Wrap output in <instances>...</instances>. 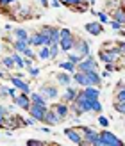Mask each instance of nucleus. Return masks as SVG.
Instances as JSON below:
<instances>
[{
	"instance_id": "nucleus-1",
	"label": "nucleus",
	"mask_w": 125,
	"mask_h": 146,
	"mask_svg": "<svg viewBox=\"0 0 125 146\" xmlns=\"http://www.w3.org/2000/svg\"><path fill=\"white\" fill-rule=\"evenodd\" d=\"M77 128H79V132L84 137V146H102L100 132H97V130H93V128L86 127V125H80Z\"/></svg>"
},
{
	"instance_id": "nucleus-2",
	"label": "nucleus",
	"mask_w": 125,
	"mask_h": 146,
	"mask_svg": "<svg viewBox=\"0 0 125 146\" xmlns=\"http://www.w3.org/2000/svg\"><path fill=\"white\" fill-rule=\"evenodd\" d=\"M123 54H122V50L118 48V45H116L114 48H111V50H106V48L98 50V61L104 62V64H107V62H118V59Z\"/></svg>"
},
{
	"instance_id": "nucleus-3",
	"label": "nucleus",
	"mask_w": 125,
	"mask_h": 146,
	"mask_svg": "<svg viewBox=\"0 0 125 146\" xmlns=\"http://www.w3.org/2000/svg\"><path fill=\"white\" fill-rule=\"evenodd\" d=\"M75 36H73V32L70 31V29H66V27H61V41H59V46L63 52H72L73 50V45H75Z\"/></svg>"
},
{
	"instance_id": "nucleus-4",
	"label": "nucleus",
	"mask_w": 125,
	"mask_h": 146,
	"mask_svg": "<svg viewBox=\"0 0 125 146\" xmlns=\"http://www.w3.org/2000/svg\"><path fill=\"white\" fill-rule=\"evenodd\" d=\"M100 139H102V146H123L125 144L118 135H114L113 132H109L107 128H104L100 132Z\"/></svg>"
},
{
	"instance_id": "nucleus-5",
	"label": "nucleus",
	"mask_w": 125,
	"mask_h": 146,
	"mask_svg": "<svg viewBox=\"0 0 125 146\" xmlns=\"http://www.w3.org/2000/svg\"><path fill=\"white\" fill-rule=\"evenodd\" d=\"M77 71H84V73H88V71H98V62H97V59L90 54L88 57H84V59L77 64Z\"/></svg>"
},
{
	"instance_id": "nucleus-6",
	"label": "nucleus",
	"mask_w": 125,
	"mask_h": 146,
	"mask_svg": "<svg viewBox=\"0 0 125 146\" xmlns=\"http://www.w3.org/2000/svg\"><path fill=\"white\" fill-rule=\"evenodd\" d=\"M13 100V104L16 105V107H20V109H23V111H29V107H31V104H32V100H31V94H27V93H18L14 98H11Z\"/></svg>"
},
{
	"instance_id": "nucleus-7",
	"label": "nucleus",
	"mask_w": 125,
	"mask_h": 146,
	"mask_svg": "<svg viewBox=\"0 0 125 146\" xmlns=\"http://www.w3.org/2000/svg\"><path fill=\"white\" fill-rule=\"evenodd\" d=\"M39 93L47 100H54V98L59 96V89H57V86H54V84H41L39 86Z\"/></svg>"
},
{
	"instance_id": "nucleus-8",
	"label": "nucleus",
	"mask_w": 125,
	"mask_h": 146,
	"mask_svg": "<svg viewBox=\"0 0 125 146\" xmlns=\"http://www.w3.org/2000/svg\"><path fill=\"white\" fill-rule=\"evenodd\" d=\"M47 109L48 107H43V105H39V104H31V107H29V114L32 116V118H36L38 121H45V114H47Z\"/></svg>"
},
{
	"instance_id": "nucleus-9",
	"label": "nucleus",
	"mask_w": 125,
	"mask_h": 146,
	"mask_svg": "<svg viewBox=\"0 0 125 146\" xmlns=\"http://www.w3.org/2000/svg\"><path fill=\"white\" fill-rule=\"evenodd\" d=\"M64 135L68 137V139L73 143V144H82L84 146V137H82V134L79 132V128L77 127H68V128H64Z\"/></svg>"
},
{
	"instance_id": "nucleus-10",
	"label": "nucleus",
	"mask_w": 125,
	"mask_h": 146,
	"mask_svg": "<svg viewBox=\"0 0 125 146\" xmlns=\"http://www.w3.org/2000/svg\"><path fill=\"white\" fill-rule=\"evenodd\" d=\"M9 80H11V84L16 87L18 91L27 93V94H31V93H32V91H31V84L25 82V80H21V77H18V75H9Z\"/></svg>"
},
{
	"instance_id": "nucleus-11",
	"label": "nucleus",
	"mask_w": 125,
	"mask_h": 146,
	"mask_svg": "<svg viewBox=\"0 0 125 146\" xmlns=\"http://www.w3.org/2000/svg\"><path fill=\"white\" fill-rule=\"evenodd\" d=\"M29 45L31 46H43V45H47V46H50V39L48 38H45L39 31L38 32H34V34H31L29 36Z\"/></svg>"
},
{
	"instance_id": "nucleus-12",
	"label": "nucleus",
	"mask_w": 125,
	"mask_h": 146,
	"mask_svg": "<svg viewBox=\"0 0 125 146\" xmlns=\"http://www.w3.org/2000/svg\"><path fill=\"white\" fill-rule=\"evenodd\" d=\"M73 52H77L79 55H82V57H88L91 54L90 52V43H88L84 38H77L75 45H73Z\"/></svg>"
},
{
	"instance_id": "nucleus-13",
	"label": "nucleus",
	"mask_w": 125,
	"mask_h": 146,
	"mask_svg": "<svg viewBox=\"0 0 125 146\" xmlns=\"http://www.w3.org/2000/svg\"><path fill=\"white\" fill-rule=\"evenodd\" d=\"M52 109L55 111V114H57V118H59L61 121H64V119H68L70 118V107H68V104L66 102H59V104H54L52 105Z\"/></svg>"
},
{
	"instance_id": "nucleus-14",
	"label": "nucleus",
	"mask_w": 125,
	"mask_h": 146,
	"mask_svg": "<svg viewBox=\"0 0 125 146\" xmlns=\"http://www.w3.org/2000/svg\"><path fill=\"white\" fill-rule=\"evenodd\" d=\"M20 127H27L25 125V119H21V116H16V114H9V116H7L5 128L14 130V128H20Z\"/></svg>"
},
{
	"instance_id": "nucleus-15",
	"label": "nucleus",
	"mask_w": 125,
	"mask_h": 146,
	"mask_svg": "<svg viewBox=\"0 0 125 146\" xmlns=\"http://www.w3.org/2000/svg\"><path fill=\"white\" fill-rule=\"evenodd\" d=\"M86 32L91 34V36H100L102 32H104V23H100V21H90V23L84 25Z\"/></svg>"
},
{
	"instance_id": "nucleus-16",
	"label": "nucleus",
	"mask_w": 125,
	"mask_h": 146,
	"mask_svg": "<svg viewBox=\"0 0 125 146\" xmlns=\"http://www.w3.org/2000/svg\"><path fill=\"white\" fill-rule=\"evenodd\" d=\"M77 94H79V89H75V87H72V86H66V89L63 93V102L72 104V102H75Z\"/></svg>"
},
{
	"instance_id": "nucleus-17",
	"label": "nucleus",
	"mask_w": 125,
	"mask_h": 146,
	"mask_svg": "<svg viewBox=\"0 0 125 146\" xmlns=\"http://www.w3.org/2000/svg\"><path fill=\"white\" fill-rule=\"evenodd\" d=\"M73 82L79 84L80 87L91 86L90 84V78H88V73H84V71H75V73H73Z\"/></svg>"
},
{
	"instance_id": "nucleus-18",
	"label": "nucleus",
	"mask_w": 125,
	"mask_h": 146,
	"mask_svg": "<svg viewBox=\"0 0 125 146\" xmlns=\"http://www.w3.org/2000/svg\"><path fill=\"white\" fill-rule=\"evenodd\" d=\"M55 80H57V84L63 86V87L72 86V73H68V71H59L55 75Z\"/></svg>"
},
{
	"instance_id": "nucleus-19",
	"label": "nucleus",
	"mask_w": 125,
	"mask_h": 146,
	"mask_svg": "<svg viewBox=\"0 0 125 146\" xmlns=\"http://www.w3.org/2000/svg\"><path fill=\"white\" fill-rule=\"evenodd\" d=\"M45 125H59L61 123V119L57 118V114H55V111L54 109H47V114H45Z\"/></svg>"
},
{
	"instance_id": "nucleus-20",
	"label": "nucleus",
	"mask_w": 125,
	"mask_h": 146,
	"mask_svg": "<svg viewBox=\"0 0 125 146\" xmlns=\"http://www.w3.org/2000/svg\"><path fill=\"white\" fill-rule=\"evenodd\" d=\"M82 89H84L88 98H91V100H98L100 98V87H97V86H86V87H82Z\"/></svg>"
},
{
	"instance_id": "nucleus-21",
	"label": "nucleus",
	"mask_w": 125,
	"mask_h": 146,
	"mask_svg": "<svg viewBox=\"0 0 125 146\" xmlns=\"http://www.w3.org/2000/svg\"><path fill=\"white\" fill-rule=\"evenodd\" d=\"M29 46H31V45H29V41H25V39H14L13 41V50H14V52L23 54Z\"/></svg>"
},
{
	"instance_id": "nucleus-22",
	"label": "nucleus",
	"mask_w": 125,
	"mask_h": 146,
	"mask_svg": "<svg viewBox=\"0 0 125 146\" xmlns=\"http://www.w3.org/2000/svg\"><path fill=\"white\" fill-rule=\"evenodd\" d=\"M88 78H90L91 86H97V87L102 86V75L98 71H88Z\"/></svg>"
},
{
	"instance_id": "nucleus-23",
	"label": "nucleus",
	"mask_w": 125,
	"mask_h": 146,
	"mask_svg": "<svg viewBox=\"0 0 125 146\" xmlns=\"http://www.w3.org/2000/svg\"><path fill=\"white\" fill-rule=\"evenodd\" d=\"M111 18L113 20H118L125 25V7H116V9L111 11Z\"/></svg>"
},
{
	"instance_id": "nucleus-24",
	"label": "nucleus",
	"mask_w": 125,
	"mask_h": 146,
	"mask_svg": "<svg viewBox=\"0 0 125 146\" xmlns=\"http://www.w3.org/2000/svg\"><path fill=\"white\" fill-rule=\"evenodd\" d=\"M59 70H64V71H68V73H72V75H73V73H75V71H77V64H75V62H72V61H68V59H66V61H63V62H59Z\"/></svg>"
},
{
	"instance_id": "nucleus-25",
	"label": "nucleus",
	"mask_w": 125,
	"mask_h": 146,
	"mask_svg": "<svg viewBox=\"0 0 125 146\" xmlns=\"http://www.w3.org/2000/svg\"><path fill=\"white\" fill-rule=\"evenodd\" d=\"M0 66H4L5 70H14V61H13V55H4L2 59H0Z\"/></svg>"
},
{
	"instance_id": "nucleus-26",
	"label": "nucleus",
	"mask_w": 125,
	"mask_h": 146,
	"mask_svg": "<svg viewBox=\"0 0 125 146\" xmlns=\"http://www.w3.org/2000/svg\"><path fill=\"white\" fill-rule=\"evenodd\" d=\"M31 100H32V104H39L43 107H47V98L43 96L39 91L38 93H31Z\"/></svg>"
},
{
	"instance_id": "nucleus-27",
	"label": "nucleus",
	"mask_w": 125,
	"mask_h": 146,
	"mask_svg": "<svg viewBox=\"0 0 125 146\" xmlns=\"http://www.w3.org/2000/svg\"><path fill=\"white\" fill-rule=\"evenodd\" d=\"M9 109L0 105V128H5V121H7V116H9Z\"/></svg>"
},
{
	"instance_id": "nucleus-28",
	"label": "nucleus",
	"mask_w": 125,
	"mask_h": 146,
	"mask_svg": "<svg viewBox=\"0 0 125 146\" xmlns=\"http://www.w3.org/2000/svg\"><path fill=\"white\" fill-rule=\"evenodd\" d=\"M38 57L41 61H50V46H47V45H43V46H39V52H38Z\"/></svg>"
},
{
	"instance_id": "nucleus-29",
	"label": "nucleus",
	"mask_w": 125,
	"mask_h": 146,
	"mask_svg": "<svg viewBox=\"0 0 125 146\" xmlns=\"http://www.w3.org/2000/svg\"><path fill=\"white\" fill-rule=\"evenodd\" d=\"M14 39H25V41H29V32L25 31V29H21V27H18V29H14Z\"/></svg>"
},
{
	"instance_id": "nucleus-30",
	"label": "nucleus",
	"mask_w": 125,
	"mask_h": 146,
	"mask_svg": "<svg viewBox=\"0 0 125 146\" xmlns=\"http://www.w3.org/2000/svg\"><path fill=\"white\" fill-rule=\"evenodd\" d=\"M11 55H13V61H14V64H16V68H20V70L25 68V59L20 55V52H13Z\"/></svg>"
},
{
	"instance_id": "nucleus-31",
	"label": "nucleus",
	"mask_w": 125,
	"mask_h": 146,
	"mask_svg": "<svg viewBox=\"0 0 125 146\" xmlns=\"http://www.w3.org/2000/svg\"><path fill=\"white\" fill-rule=\"evenodd\" d=\"M59 50H61L59 43H52V45H50V61H55V59H57V55H59Z\"/></svg>"
},
{
	"instance_id": "nucleus-32",
	"label": "nucleus",
	"mask_w": 125,
	"mask_h": 146,
	"mask_svg": "<svg viewBox=\"0 0 125 146\" xmlns=\"http://www.w3.org/2000/svg\"><path fill=\"white\" fill-rule=\"evenodd\" d=\"M97 16H98V21H100V23H104V25L111 21V16L107 14V11H97Z\"/></svg>"
},
{
	"instance_id": "nucleus-33",
	"label": "nucleus",
	"mask_w": 125,
	"mask_h": 146,
	"mask_svg": "<svg viewBox=\"0 0 125 146\" xmlns=\"http://www.w3.org/2000/svg\"><path fill=\"white\" fill-rule=\"evenodd\" d=\"M90 7H91L90 4H86V2H80V4H77L75 7H72V9H73V11H77L79 14H82V13H86L88 9H90Z\"/></svg>"
},
{
	"instance_id": "nucleus-34",
	"label": "nucleus",
	"mask_w": 125,
	"mask_h": 146,
	"mask_svg": "<svg viewBox=\"0 0 125 146\" xmlns=\"http://www.w3.org/2000/svg\"><path fill=\"white\" fill-rule=\"evenodd\" d=\"M114 102H125V87L114 89Z\"/></svg>"
},
{
	"instance_id": "nucleus-35",
	"label": "nucleus",
	"mask_w": 125,
	"mask_h": 146,
	"mask_svg": "<svg viewBox=\"0 0 125 146\" xmlns=\"http://www.w3.org/2000/svg\"><path fill=\"white\" fill-rule=\"evenodd\" d=\"M52 29H54L52 25H45V27H41V29H39V32L45 36V38L50 39V38H52ZM50 43H52V39H50Z\"/></svg>"
},
{
	"instance_id": "nucleus-36",
	"label": "nucleus",
	"mask_w": 125,
	"mask_h": 146,
	"mask_svg": "<svg viewBox=\"0 0 125 146\" xmlns=\"http://www.w3.org/2000/svg\"><path fill=\"white\" fill-rule=\"evenodd\" d=\"M113 107H114V111L118 114L125 116V102H113Z\"/></svg>"
},
{
	"instance_id": "nucleus-37",
	"label": "nucleus",
	"mask_w": 125,
	"mask_h": 146,
	"mask_svg": "<svg viewBox=\"0 0 125 146\" xmlns=\"http://www.w3.org/2000/svg\"><path fill=\"white\" fill-rule=\"evenodd\" d=\"M91 114H102V104L100 100H93V105H91Z\"/></svg>"
},
{
	"instance_id": "nucleus-38",
	"label": "nucleus",
	"mask_w": 125,
	"mask_h": 146,
	"mask_svg": "<svg viewBox=\"0 0 125 146\" xmlns=\"http://www.w3.org/2000/svg\"><path fill=\"white\" fill-rule=\"evenodd\" d=\"M66 59H68V61H72V62H75V64H79L80 61L84 59V57H82V55H79L77 52H75V54H70V52H68V55H66Z\"/></svg>"
},
{
	"instance_id": "nucleus-39",
	"label": "nucleus",
	"mask_w": 125,
	"mask_h": 146,
	"mask_svg": "<svg viewBox=\"0 0 125 146\" xmlns=\"http://www.w3.org/2000/svg\"><path fill=\"white\" fill-rule=\"evenodd\" d=\"M109 25L113 27V31H120V29H123V27H125V25L122 23V21H118V20H113V18H111V21H109Z\"/></svg>"
},
{
	"instance_id": "nucleus-40",
	"label": "nucleus",
	"mask_w": 125,
	"mask_h": 146,
	"mask_svg": "<svg viewBox=\"0 0 125 146\" xmlns=\"http://www.w3.org/2000/svg\"><path fill=\"white\" fill-rule=\"evenodd\" d=\"M7 96H11V87L0 86V98H7Z\"/></svg>"
},
{
	"instance_id": "nucleus-41",
	"label": "nucleus",
	"mask_w": 125,
	"mask_h": 146,
	"mask_svg": "<svg viewBox=\"0 0 125 146\" xmlns=\"http://www.w3.org/2000/svg\"><path fill=\"white\" fill-rule=\"evenodd\" d=\"M98 125H100L102 128H107V127H109V118H106V116L98 114Z\"/></svg>"
},
{
	"instance_id": "nucleus-42",
	"label": "nucleus",
	"mask_w": 125,
	"mask_h": 146,
	"mask_svg": "<svg viewBox=\"0 0 125 146\" xmlns=\"http://www.w3.org/2000/svg\"><path fill=\"white\" fill-rule=\"evenodd\" d=\"M59 2L63 5H66V7H70V9H72V7H75L77 4H80V0H59Z\"/></svg>"
},
{
	"instance_id": "nucleus-43",
	"label": "nucleus",
	"mask_w": 125,
	"mask_h": 146,
	"mask_svg": "<svg viewBox=\"0 0 125 146\" xmlns=\"http://www.w3.org/2000/svg\"><path fill=\"white\" fill-rule=\"evenodd\" d=\"M27 71H29V75H31V78H36L39 75V68H36V66H31Z\"/></svg>"
},
{
	"instance_id": "nucleus-44",
	"label": "nucleus",
	"mask_w": 125,
	"mask_h": 146,
	"mask_svg": "<svg viewBox=\"0 0 125 146\" xmlns=\"http://www.w3.org/2000/svg\"><path fill=\"white\" fill-rule=\"evenodd\" d=\"M45 143L43 141H38V139H31V141H27V146H43Z\"/></svg>"
},
{
	"instance_id": "nucleus-45",
	"label": "nucleus",
	"mask_w": 125,
	"mask_h": 146,
	"mask_svg": "<svg viewBox=\"0 0 125 146\" xmlns=\"http://www.w3.org/2000/svg\"><path fill=\"white\" fill-rule=\"evenodd\" d=\"M116 64H118V70H120V71H122V70H125V54L118 59V62H116Z\"/></svg>"
},
{
	"instance_id": "nucleus-46",
	"label": "nucleus",
	"mask_w": 125,
	"mask_h": 146,
	"mask_svg": "<svg viewBox=\"0 0 125 146\" xmlns=\"http://www.w3.org/2000/svg\"><path fill=\"white\" fill-rule=\"evenodd\" d=\"M23 55H25V57H31V59H34V57H36V54L32 52V46H29V48L25 50V52H23Z\"/></svg>"
},
{
	"instance_id": "nucleus-47",
	"label": "nucleus",
	"mask_w": 125,
	"mask_h": 146,
	"mask_svg": "<svg viewBox=\"0 0 125 146\" xmlns=\"http://www.w3.org/2000/svg\"><path fill=\"white\" fill-rule=\"evenodd\" d=\"M14 2H18V0H0V5H2V7H5V5H11V4H14Z\"/></svg>"
},
{
	"instance_id": "nucleus-48",
	"label": "nucleus",
	"mask_w": 125,
	"mask_h": 146,
	"mask_svg": "<svg viewBox=\"0 0 125 146\" xmlns=\"http://www.w3.org/2000/svg\"><path fill=\"white\" fill-rule=\"evenodd\" d=\"M116 45H118V48L122 50V54H125V41H118V39H116Z\"/></svg>"
},
{
	"instance_id": "nucleus-49",
	"label": "nucleus",
	"mask_w": 125,
	"mask_h": 146,
	"mask_svg": "<svg viewBox=\"0 0 125 146\" xmlns=\"http://www.w3.org/2000/svg\"><path fill=\"white\" fill-rule=\"evenodd\" d=\"M50 5L55 7V9H59V5H63V4L59 2V0H50Z\"/></svg>"
},
{
	"instance_id": "nucleus-50",
	"label": "nucleus",
	"mask_w": 125,
	"mask_h": 146,
	"mask_svg": "<svg viewBox=\"0 0 125 146\" xmlns=\"http://www.w3.org/2000/svg\"><path fill=\"white\" fill-rule=\"evenodd\" d=\"M31 66H32V59L27 57V59H25V68H31Z\"/></svg>"
},
{
	"instance_id": "nucleus-51",
	"label": "nucleus",
	"mask_w": 125,
	"mask_h": 146,
	"mask_svg": "<svg viewBox=\"0 0 125 146\" xmlns=\"http://www.w3.org/2000/svg\"><path fill=\"white\" fill-rule=\"evenodd\" d=\"M4 78H9V75L5 71H0V80H4Z\"/></svg>"
},
{
	"instance_id": "nucleus-52",
	"label": "nucleus",
	"mask_w": 125,
	"mask_h": 146,
	"mask_svg": "<svg viewBox=\"0 0 125 146\" xmlns=\"http://www.w3.org/2000/svg\"><path fill=\"white\" fill-rule=\"evenodd\" d=\"M39 130H41V132H45V134H48V132H50V128H48V127H41Z\"/></svg>"
},
{
	"instance_id": "nucleus-53",
	"label": "nucleus",
	"mask_w": 125,
	"mask_h": 146,
	"mask_svg": "<svg viewBox=\"0 0 125 146\" xmlns=\"http://www.w3.org/2000/svg\"><path fill=\"white\" fill-rule=\"evenodd\" d=\"M4 29H5V31H7V32H9V31H13V25H11V23H7V25H5Z\"/></svg>"
},
{
	"instance_id": "nucleus-54",
	"label": "nucleus",
	"mask_w": 125,
	"mask_h": 146,
	"mask_svg": "<svg viewBox=\"0 0 125 146\" xmlns=\"http://www.w3.org/2000/svg\"><path fill=\"white\" fill-rule=\"evenodd\" d=\"M39 4H41L43 7H47V5H48V0H39Z\"/></svg>"
},
{
	"instance_id": "nucleus-55",
	"label": "nucleus",
	"mask_w": 125,
	"mask_h": 146,
	"mask_svg": "<svg viewBox=\"0 0 125 146\" xmlns=\"http://www.w3.org/2000/svg\"><path fill=\"white\" fill-rule=\"evenodd\" d=\"M80 2H86V4H90V0H80Z\"/></svg>"
},
{
	"instance_id": "nucleus-56",
	"label": "nucleus",
	"mask_w": 125,
	"mask_h": 146,
	"mask_svg": "<svg viewBox=\"0 0 125 146\" xmlns=\"http://www.w3.org/2000/svg\"><path fill=\"white\" fill-rule=\"evenodd\" d=\"M122 7H125V0H122Z\"/></svg>"
},
{
	"instance_id": "nucleus-57",
	"label": "nucleus",
	"mask_w": 125,
	"mask_h": 146,
	"mask_svg": "<svg viewBox=\"0 0 125 146\" xmlns=\"http://www.w3.org/2000/svg\"><path fill=\"white\" fill-rule=\"evenodd\" d=\"M123 118H125V116H123ZM123 127H125V119H123Z\"/></svg>"
},
{
	"instance_id": "nucleus-58",
	"label": "nucleus",
	"mask_w": 125,
	"mask_h": 146,
	"mask_svg": "<svg viewBox=\"0 0 125 146\" xmlns=\"http://www.w3.org/2000/svg\"><path fill=\"white\" fill-rule=\"evenodd\" d=\"M0 86H2V82H0Z\"/></svg>"
},
{
	"instance_id": "nucleus-59",
	"label": "nucleus",
	"mask_w": 125,
	"mask_h": 146,
	"mask_svg": "<svg viewBox=\"0 0 125 146\" xmlns=\"http://www.w3.org/2000/svg\"><path fill=\"white\" fill-rule=\"evenodd\" d=\"M123 82H125V78H123Z\"/></svg>"
}]
</instances>
